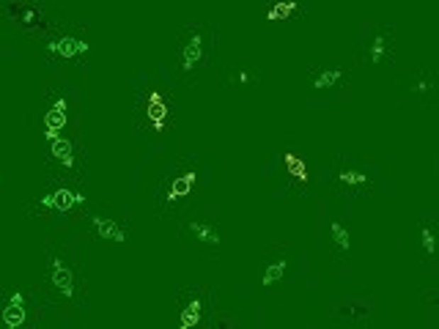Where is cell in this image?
I'll return each instance as SVG.
<instances>
[{
    "label": "cell",
    "instance_id": "6da1fadb",
    "mask_svg": "<svg viewBox=\"0 0 439 329\" xmlns=\"http://www.w3.org/2000/svg\"><path fill=\"white\" fill-rule=\"evenodd\" d=\"M390 55H393V33H390V28H379L374 33V39L368 41L365 61L379 66V63L390 61Z\"/></svg>",
    "mask_w": 439,
    "mask_h": 329
},
{
    "label": "cell",
    "instance_id": "7a4b0ae2",
    "mask_svg": "<svg viewBox=\"0 0 439 329\" xmlns=\"http://www.w3.org/2000/svg\"><path fill=\"white\" fill-rule=\"evenodd\" d=\"M204 55H206L204 33H201V30H192L187 44L182 47V72H192V69H198L201 61H204Z\"/></svg>",
    "mask_w": 439,
    "mask_h": 329
},
{
    "label": "cell",
    "instance_id": "3957f363",
    "mask_svg": "<svg viewBox=\"0 0 439 329\" xmlns=\"http://www.w3.org/2000/svg\"><path fill=\"white\" fill-rule=\"evenodd\" d=\"M83 201H85L83 192H74V189H55V192L44 195L42 206H47V208H55V211H69V208L80 206Z\"/></svg>",
    "mask_w": 439,
    "mask_h": 329
},
{
    "label": "cell",
    "instance_id": "277c9868",
    "mask_svg": "<svg viewBox=\"0 0 439 329\" xmlns=\"http://www.w3.org/2000/svg\"><path fill=\"white\" fill-rule=\"evenodd\" d=\"M25 318H28V313H25V296H22V291H14L9 296V305L3 308V324L11 329H20L25 324Z\"/></svg>",
    "mask_w": 439,
    "mask_h": 329
},
{
    "label": "cell",
    "instance_id": "5b68a950",
    "mask_svg": "<svg viewBox=\"0 0 439 329\" xmlns=\"http://www.w3.org/2000/svg\"><path fill=\"white\" fill-rule=\"evenodd\" d=\"M61 129H66V99L63 96L47 110V116H44V135L52 140V138H58Z\"/></svg>",
    "mask_w": 439,
    "mask_h": 329
},
{
    "label": "cell",
    "instance_id": "8992f818",
    "mask_svg": "<svg viewBox=\"0 0 439 329\" xmlns=\"http://www.w3.org/2000/svg\"><path fill=\"white\" fill-rule=\"evenodd\" d=\"M47 50H50V52H55V55H61V58H77V55L88 52V41L74 39V36H63V39L50 41V44H47Z\"/></svg>",
    "mask_w": 439,
    "mask_h": 329
},
{
    "label": "cell",
    "instance_id": "52a82bcc",
    "mask_svg": "<svg viewBox=\"0 0 439 329\" xmlns=\"http://www.w3.org/2000/svg\"><path fill=\"white\" fill-rule=\"evenodd\" d=\"M406 88H409V94H412V96L431 99V96L437 94V77H434L431 72H418L415 77H409Z\"/></svg>",
    "mask_w": 439,
    "mask_h": 329
},
{
    "label": "cell",
    "instance_id": "ba28073f",
    "mask_svg": "<svg viewBox=\"0 0 439 329\" xmlns=\"http://www.w3.org/2000/svg\"><path fill=\"white\" fill-rule=\"evenodd\" d=\"M52 286L61 291L63 296H72V291H74V274H72V269L63 264L61 258H55L52 261Z\"/></svg>",
    "mask_w": 439,
    "mask_h": 329
},
{
    "label": "cell",
    "instance_id": "9c48e42d",
    "mask_svg": "<svg viewBox=\"0 0 439 329\" xmlns=\"http://www.w3.org/2000/svg\"><path fill=\"white\" fill-rule=\"evenodd\" d=\"M11 17H17V22H22L25 28H42L44 25V17L39 9H33V6H22V3H11L9 9H6Z\"/></svg>",
    "mask_w": 439,
    "mask_h": 329
},
{
    "label": "cell",
    "instance_id": "30bf717a",
    "mask_svg": "<svg viewBox=\"0 0 439 329\" xmlns=\"http://www.w3.org/2000/svg\"><path fill=\"white\" fill-rule=\"evenodd\" d=\"M346 77V72L340 66H324V69H316L313 77H311V85L324 91V88H335L338 82Z\"/></svg>",
    "mask_w": 439,
    "mask_h": 329
},
{
    "label": "cell",
    "instance_id": "8fae6325",
    "mask_svg": "<svg viewBox=\"0 0 439 329\" xmlns=\"http://www.w3.org/2000/svg\"><path fill=\"white\" fill-rule=\"evenodd\" d=\"M286 269H289V261H286V255H277L272 258L264 272H261V288H272L274 283H280L283 277H286Z\"/></svg>",
    "mask_w": 439,
    "mask_h": 329
},
{
    "label": "cell",
    "instance_id": "7c38bea8",
    "mask_svg": "<svg viewBox=\"0 0 439 329\" xmlns=\"http://www.w3.org/2000/svg\"><path fill=\"white\" fill-rule=\"evenodd\" d=\"M330 245H333V250L343 258L349 250H352V233L346 230V225L343 223H338V220H333L330 223Z\"/></svg>",
    "mask_w": 439,
    "mask_h": 329
},
{
    "label": "cell",
    "instance_id": "4fadbf2b",
    "mask_svg": "<svg viewBox=\"0 0 439 329\" xmlns=\"http://www.w3.org/2000/svg\"><path fill=\"white\" fill-rule=\"evenodd\" d=\"M201 318H204V299L201 296H192L184 310H182V316H179V327L182 329H192L201 324Z\"/></svg>",
    "mask_w": 439,
    "mask_h": 329
},
{
    "label": "cell",
    "instance_id": "5bb4252c",
    "mask_svg": "<svg viewBox=\"0 0 439 329\" xmlns=\"http://www.w3.org/2000/svg\"><path fill=\"white\" fill-rule=\"evenodd\" d=\"M94 228H96V233L107 239V242H126V230L116 220H107V217H94Z\"/></svg>",
    "mask_w": 439,
    "mask_h": 329
},
{
    "label": "cell",
    "instance_id": "9a60e30c",
    "mask_svg": "<svg viewBox=\"0 0 439 329\" xmlns=\"http://www.w3.org/2000/svg\"><path fill=\"white\" fill-rule=\"evenodd\" d=\"M189 230L198 236V242L209 247H220V230L211 225V223H204V220H189Z\"/></svg>",
    "mask_w": 439,
    "mask_h": 329
},
{
    "label": "cell",
    "instance_id": "2e32d148",
    "mask_svg": "<svg viewBox=\"0 0 439 329\" xmlns=\"http://www.w3.org/2000/svg\"><path fill=\"white\" fill-rule=\"evenodd\" d=\"M50 154L61 164H66V167L74 164V145H72V140H66V138H52L50 140Z\"/></svg>",
    "mask_w": 439,
    "mask_h": 329
},
{
    "label": "cell",
    "instance_id": "e0dca14e",
    "mask_svg": "<svg viewBox=\"0 0 439 329\" xmlns=\"http://www.w3.org/2000/svg\"><path fill=\"white\" fill-rule=\"evenodd\" d=\"M195 173L187 170V173H182V176H176L173 179V184H170V201H179V198H187L189 192H192V186H195Z\"/></svg>",
    "mask_w": 439,
    "mask_h": 329
},
{
    "label": "cell",
    "instance_id": "ac0fdd59",
    "mask_svg": "<svg viewBox=\"0 0 439 329\" xmlns=\"http://www.w3.org/2000/svg\"><path fill=\"white\" fill-rule=\"evenodd\" d=\"M165 116H167L165 99L154 91V94L148 96V118H151V123H154V129H162V126H165Z\"/></svg>",
    "mask_w": 439,
    "mask_h": 329
},
{
    "label": "cell",
    "instance_id": "d6986e66",
    "mask_svg": "<svg viewBox=\"0 0 439 329\" xmlns=\"http://www.w3.org/2000/svg\"><path fill=\"white\" fill-rule=\"evenodd\" d=\"M420 247L428 258L437 255V230H434V223H423L420 225Z\"/></svg>",
    "mask_w": 439,
    "mask_h": 329
},
{
    "label": "cell",
    "instance_id": "ffe728a7",
    "mask_svg": "<svg viewBox=\"0 0 439 329\" xmlns=\"http://www.w3.org/2000/svg\"><path fill=\"white\" fill-rule=\"evenodd\" d=\"M296 9H299V3H296V0H280V3H274L272 9L267 11V20H269V22L289 20Z\"/></svg>",
    "mask_w": 439,
    "mask_h": 329
},
{
    "label": "cell",
    "instance_id": "44dd1931",
    "mask_svg": "<svg viewBox=\"0 0 439 329\" xmlns=\"http://www.w3.org/2000/svg\"><path fill=\"white\" fill-rule=\"evenodd\" d=\"M286 170H289V176L294 182H299V184L308 182V164L302 162L296 154H286Z\"/></svg>",
    "mask_w": 439,
    "mask_h": 329
},
{
    "label": "cell",
    "instance_id": "7402d4cb",
    "mask_svg": "<svg viewBox=\"0 0 439 329\" xmlns=\"http://www.w3.org/2000/svg\"><path fill=\"white\" fill-rule=\"evenodd\" d=\"M338 184L343 186H365L368 184V176L365 173H360V170H352V167H343V170H338Z\"/></svg>",
    "mask_w": 439,
    "mask_h": 329
},
{
    "label": "cell",
    "instance_id": "603a6c76",
    "mask_svg": "<svg viewBox=\"0 0 439 329\" xmlns=\"http://www.w3.org/2000/svg\"><path fill=\"white\" fill-rule=\"evenodd\" d=\"M338 316L365 318V316H371V308H365V305H360V302H346V305H340V308H338Z\"/></svg>",
    "mask_w": 439,
    "mask_h": 329
},
{
    "label": "cell",
    "instance_id": "cb8c5ba5",
    "mask_svg": "<svg viewBox=\"0 0 439 329\" xmlns=\"http://www.w3.org/2000/svg\"><path fill=\"white\" fill-rule=\"evenodd\" d=\"M423 299H426V302H428L434 310H439V291H426V294H423Z\"/></svg>",
    "mask_w": 439,
    "mask_h": 329
},
{
    "label": "cell",
    "instance_id": "d4e9b609",
    "mask_svg": "<svg viewBox=\"0 0 439 329\" xmlns=\"http://www.w3.org/2000/svg\"><path fill=\"white\" fill-rule=\"evenodd\" d=\"M236 80L242 82V85H248V82H252V74L250 72H239V74H236Z\"/></svg>",
    "mask_w": 439,
    "mask_h": 329
}]
</instances>
